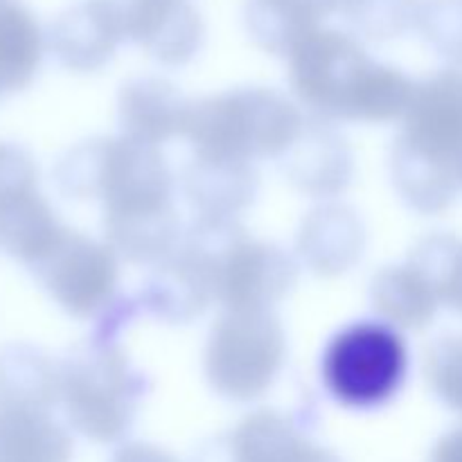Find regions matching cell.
I'll return each mask as SVG.
<instances>
[{"instance_id": "1", "label": "cell", "mask_w": 462, "mask_h": 462, "mask_svg": "<svg viewBox=\"0 0 462 462\" xmlns=\"http://www.w3.org/2000/svg\"><path fill=\"white\" fill-rule=\"evenodd\" d=\"M291 86L316 111L347 120L383 122L406 113L415 86L377 66L352 36L314 30L289 52Z\"/></svg>"}, {"instance_id": "2", "label": "cell", "mask_w": 462, "mask_h": 462, "mask_svg": "<svg viewBox=\"0 0 462 462\" xmlns=\"http://www.w3.org/2000/svg\"><path fill=\"white\" fill-rule=\"evenodd\" d=\"M296 108L278 93L262 88L235 90L189 106L183 134L199 158L246 162L253 156H275L300 135Z\"/></svg>"}, {"instance_id": "3", "label": "cell", "mask_w": 462, "mask_h": 462, "mask_svg": "<svg viewBox=\"0 0 462 462\" xmlns=\"http://www.w3.org/2000/svg\"><path fill=\"white\" fill-rule=\"evenodd\" d=\"M284 356V334L266 310L230 311L215 325L206 347L212 388L230 400L260 397Z\"/></svg>"}, {"instance_id": "4", "label": "cell", "mask_w": 462, "mask_h": 462, "mask_svg": "<svg viewBox=\"0 0 462 462\" xmlns=\"http://www.w3.org/2000/svg\"><path fill=\"white\" fill-rule=\"evenodd\" d=\"M59 397L68 420L81 436L95 442H116L135 413V379L120 352L90 347L59 373Z\"/></svg>"}, {"instance_id": "5", "label": "cell", "mask_w": 462, "mask_h": 462, "mask_svg": "<svg viewBox=\"0 0 462 462\" xmlns=\"http://www.w3.org/2000/svg\"><path fill=\"white\" fill-rule=\"evenodd\" d=\"M404 373V343L383 325H355L334 338L325 352V383L352 406H373L391 397Z\"/></svg>"}, {"instance_id": "6", "label": "cell", "mask_w": 462, "mask_h": 462, "mask_svg": "<svg viewBox=\"0 0 462 462\" xmlns=\"http://www.w3.org/2000/svg\"><path fill=\"white\" fill-rule=\"evenodd\" d=\"M39 282L72 316H90L111 298L117 266L93 239L63 230L52 248L32 264Z\"/></svg>"}, {"instance_id": "7", "label": "cell", "mask_w": 462, "mask_h": 462, "mask_svg": "<svg viewBox=\"0 0 462 462\" xmlns=\"http://www.w3.org/2000/svg\"><path fill=\"white\" fill-rule=\"evenodd\" d=\"M117 39L143 45L158 61L179 66L194 57L203 23L189 0H93Z\"/></svg>"}, {"instance_id": "8", "label": "cell", "mask_w": 462, "mask_h": 462, "mask_svg": "<svg viewBox=\"0 0 462 462\" xmlns=\"http://www.w3.org/2000/svg\"><path fill=\"white\" fill-rule=\"evenodd\" d=\"M293 284V264L269 244L235 239L215 255V296L230 311L266 310Z\"/></svg>"}, {"instance_id": "9", "label": "cell", "mask_w": 462, "mask_h": 462, "mask_svg": "<svg viewBox=\"0 0 462 462\" xmlns=\"http://www.w3.org/2000/svg\"><path fill=\"white\" fill-rule=\"evenodd\" d=\"M402 143L413 152L456 167L462 156V72L442 70L415 86L406 108Z\"/></svg>"}, {"instance_id": "10", "label": "cell", "mask_w": 462, "mask_h": 462, "mask_svg": "<svg viewBox=\"0 0 462 462\" xmlns=\"http://www.w3.org/2000/svg\"><path fill=\"white\" fill-rule=\"evenodd\" d=\"M61 235L63 228L39 197L36 185L0 194V251L32 266Z\"/></svg>"}, {"instance_id": "11", "label": "cell", "mask_w": 462, "mask_h": 462, "mask_svg": "<svg viewBox=\"0 0 462 462\" xmlns=\"http://www.w3.org/2000/svg\"><path fill=\"white\" fill-rule=\"evenodd\" d=\"M346 0H246L244 18L255 43L266 52L289 54L319 23Z\"/></svg>"}, {"instance_id": "12", "label": "cell", "mask_w": 462, "mask_h": 462, "mask_svg": "<svg viewBox=\"0 0 462 462\" xmlns=\"http://www.w3.org/2000/svg\"><path fill=\"white\" fill-rule=\"evenodd\" d=\"M298 248H300L302 260L316 273H343L361 257L364 228L347 208H319L302 224Z\"/></svg>"}, {"instance_id": "13", "label": "cell", "mask_w": 462, "mask_h": 462, "mask_svg": "<svg viewBox=\"0 0 462 462\" xmlns=\"http://www.w3.org/2000/svg\"><path fill=\"white\" fill-rule=\"evenodd\" d=\"M189 106L176 88L162 79L131 81L120 95V120L129 140L156 144L183 134Z\"/></svg>"}, {"instance_id": "14", "label": "cell", "mask_w": 462, "mask_h": 462, "mask_svg": "<svg viewBox=\"0 0 462 462\" xmlns=\"http://www.w3.org/2000/svg\"><path fill=\"white\" fill-rule=\"evenodd\" d=\"M230 462H338L275 413L244 420L228 440Z\"/></svg>"}, {"instance_id": "15", "label": "cell", "mask_w": 462, "mask_h": 462, "mask_svg": "<svg viewBox=\"0 0 462 462\" xmlns=\"http://www.w3.org/2000/svg\"><path fill=\"white\" fill-rule=\"evenodd\" d=\"M152 305L170 319H189L215 296V257L188 246L158 269L152 280Z\"/></svg>"}, {"instance_id": "16", "label": "cell", "mask_w": 462, "mask_h": 462, "mask_svg": "<svg viewBox=\"0 0 462 462\" xmlns=\"http://www.w3.org/2000/svg\"><path fill=\"white\" fill-rule=\"evenodd\" d=\"M61 377L48 356L32 346H7L0 350V409L48 413L57 402Z\"/></svg>"}, {"instance_id": "17", "label": "cell", "mask_w": 462, "mask_h": 462, "mask_svg": "<svg viewBox=\"0 0 462 462\" xmlns=\"http://www.w3.org/2000/svg\"><path fill=\"white\" fill-rule=\"evenodd\" d=\"M117 34L93 0L63 12L52 27V48L63 66L79 72L102 68L116 52Z\"/></svg>"}, {"instance_id": "18", "label": "cell", "mask_w": 462, "mask_h": 462, "mask_svg": "<svg viewBox=\"0 0 462 462\" xmlns=\"http://www.w3.org/2000/svg\"><path fill=\"white\" fill-rule=\"evenodd\" d=\"M72 440L48 413L0 409V462H70Z\"/></svg>"}, {"instance_id": "19", "label": "cell", "mask_w": 462, "mask_h": 462, "mask_svg": "<svg viewBox=\"0 0 462 462\" xmlns=\"http://www.w3.org/2000/svg\"><path fill=\"white\" fill-rule=\"evenodd\" d=\"M41 57L39 23L23 5L0 0V93L25 88L39 70Z\"/></svg>"}, {"instance_id": "20", "label": "cell", "mask_w": 462, "mask_h": 462, "mask_svg": "<svg viewBox=\"0 0 462 462\" xmlns=\"http://www.w3.org/2000/svg\"><path fill=\"white\" fill-rule=\"evenodd\" d=\"M192 206L212 217H224L246 206L255 192V176L246 162L208 161L199 158L185 176Z\"/></svg>"}, {"instance_id": "21", "label": "cell", "mask_w": 462, "mask_h": 462, "mask_svg": "<svg viewBox=\"0 0 462 462\" xmlns=\"http://www.w3.org/2000/svg\"><path fill=\"white\" fill-rule=\"evenodd\" d=\"M374 310L402 328H424L433 319L438 296L431 284L413 269H386L373 282Z\"/></svg>"}, {"instance_id": "22", "label": "cell", "mask_w": 462, "mask_h": 462, "mask_svg": "<svg viewBox=\"0 0 462 462\" xmlns=\"http://www.w3.org/2000/svg\"><path fill=\"white\" fill-rule=\"evenodd\" d=\"M402 194L422 212L445 210L454 199V167L413 152L400 140L393 158Z\"/></svg>"}, {"instance_id": "23", "label": "cell", "mask_w": 462, "mask_h": 462, "mask_svg": "<svg viewBox=\"0 0 462 462\" xmlns=\"http://www.w3.org/2000/svg\"><path fill=\"white\" fill-rule=\"evenodd\" d=\"M113 246L134 262H147L162 255L170 248L176 233L171 208L147 215L106 217L104 221Z\"/></svg>"}, {"instance_id": "24", "label": "cell", "mask_w": 462, "mask_h": 462, "mask_svg": "<svg viewBox=\"0 0 462 462\" xmlns=\"http://www.w3.org/2000/svg\"><path fill=\"white\" fill-rule=\"evenodd\" d=\"M329 134H314L293 156L291 180L314 194H329L343 188L350 171V158L343 144Z\"/></svg>"}, {"instance_id": "25", "label": "cell", "mask_w": 462, "mask_h": 462, "mask_svg": "<svg viewBox=\"0 0 462 462\" xmlns=\"http://www.w3.org/2000/svg\"><path fill=\"white\" fill-rule=\"evenodd\" d=\"M413 269L431 284L438 300L462 314V242L447 235L424 239L415 251Z\"/></svg>"}, {"instance_id": "26", "label": "cell", "mask_w": 462, "mask_h": 462, "mask_svg": "<svg viewBox=\"0 0 462 462\" xmlns=\"http://www.w3.org/2000/svg\"><path fill=\"white\" fill-rule=\"evenodd\" d=\"M420 0H346L343 12L350 25L365 39L388 41L418 23Z\"/></svg>"}, {"instance_id": "27", "label": "cell", "mask_w": 462, "mask_h": 462, "mask_svg": "<svg viewBox=\"0 0 462 462\" xmlns=\"http://www.w3.org/2000/svg\"><path fill=\"white\" fill-rule=\"evenodd\" d=\"M418 25L442 57L462 63V0H427Z\"/></svg>"}, {"instance_id": "28", "label": "cell", "mask_w": 462, "mask_h": 462, "mask_svg": "<svg viewBox=\"0 0 462 462\" xmlns=\"http://www.w3.org/2000/svg\"><path fill=\"white\" fill-rule=\"evenodd\" d=\"M427 374L438 397L462 413V337L436 343L429 352Z\"/></svg>"}, {"instance_id": "29", "label": "cell", "mask_w": 462, "mask_h": 462, "mask_svg": "<svg viewBox=\"0 0 462 462\" xmlns=\"http://www.w3.org/2000/svg\"><path fill=\"white\" fill-rule=\"evenodd\" d=\"M32 171H34V162L23 149L0 143V189L27 179Z\"/></svg>"}, {"instance_id": "30", "label": "cell", "mask_w": 462, "mask_h": 462, "mask_svg": "<svg viewBox=\"0 0 462 462\" xmlns=\"http://www.w3.org/2000/svg\"><path fill=\"white\" fill-rule=\"evenodd\" d=\"M113 462H179L171 458L167 451L158 449L153 445H143V442H134V445H126L113 456Z\"/></svg>"}, {"instance_id": "31", "label": "cell", "mask_w": 462, "mask_h": 462, "mask_svg": "<svg viewBox=\"0 0 462 462\" xmlns=\"http://www.w3.org/2000/svg\"><path fill=\"white\" fill-rule=\"evenodd\" d=\"M431 462H462V429L447 433L433 449Z\"/></svg>"}, {"instance_id": "32", "label": "cell", "mask_w": 462, "mask_h": 462, "mask_svg": "<svg viewBox=\"0 0 462 462\" xmlns=\"http://www.w3.org/2000/svg\"><path fill=\"white\" fill-rule=\"evenodd\" d=\"M456 174H458V179L462 180V156H460V161H458V165H456Z\"/></svg>"}]
</instances>
